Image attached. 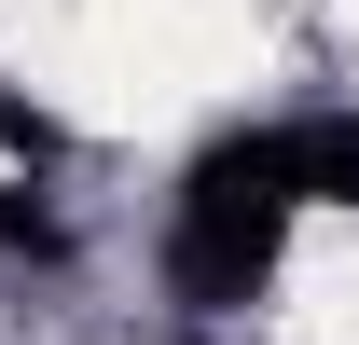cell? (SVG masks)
Here are the masks:
<instances>
[{
	"instance_id": "cell-1",
	"label": "cell",
	"mask_w": 359,
	"mask_h": 345,
	"mask_svg": "<svg viewBox=\"0 0 359 345\" xmlns=\"http://www.w3.org/2000/svg\"><path fill=\"white\" fill-rule=\"evenodd\" d=\"M304 208H359V111H304V125H263V138L194 152L180 221H166L180 304H194V318H235V304L276 276V235Z\"/></svg>"
},
{
	"instance_id": "cell-2",
	"label": "cell",
	"mask_w": 359,
	"mask_h": 345,
	"mask_svg": "<svg viewBox=\"0 0 359 345\" xmlns=\"http://www.w3.org/2000/svg\"><path fill=\"white\" fill-rule=\"evenodd\" d=\"M0 235H28V208H14V194H0Z\"/></svg>"
}]
</instances>
